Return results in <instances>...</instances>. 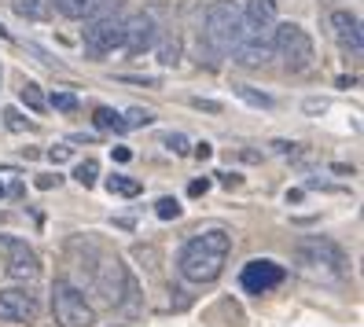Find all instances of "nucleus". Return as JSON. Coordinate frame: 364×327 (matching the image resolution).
<instances>
[{"label":"nucleus","instance_id":"nucleus-1","mask_svg":"<svg viewBox=\"0 0 364 327\" xmlns=\"http://www.w3.org/2000/svg\"><path fill=\"white\" fill-rule=\"evenodd\" d=\"M228 250H232V235L225 228H206L199 235H191L181 247L177 269L188 283H213L225 272Z\"/></svg>","mask_w":364,"mask_h":327},{"label":"nucleus","instance_id":"nucleus-2","mask_svg":"<svg viewBox=\"0 0 364 327\" xmlns=\"http://www.w3.org/2000/svg\"><path fill=\"white\" fill-rule=\"evenodd\" d=\"M269 45H272V55L284 63L287 74H302V70H309L313 63H316L313 37L298 26V23H276Z\"/></svg>","mask_w":364,"mask_h":327},{"label":"nucleus","instance_id":"nucleus-3","mask_svg":"<svg viewBox=\"0 0 364 327\" xmlns=\"http://www.w3.org/2000/svg\"><path fill=\"white\" fill-rule=\"evenodd\" d=\"M298 265L313 276H331V279H342L350 272V257L338 243H331L328 235H309L298 243Z\"/></svg>","mask_w":364,"mask_h":327},{"label":"nucleus","instance_id":"nucleus-4","mask_svg":"<svg viewBox=\"0 0 364 327\" xmlns=\"http://www.w3.org/2000/svg\"><path fill=\"white\" fill-rule=\"evenodd\" d=\"M203 37L213 55H228L240 41V4L232 0H213L206 8V18H203Z\"/></svg>","mask_w":364,"mask_h":327},{"label":"nucleus","instance_id":"nucleus-5","mask_svg":"<svg viewBox=\"0 0 364 327\" xmlns=\"http://www.w3.org/2000/svg\"><path fill=\"white\" fill-rule=\"evenodd\" d=\"M52 313H55L59 327H92L96 323L92 305L85 301V294L74 287V283H67V279L52 283Z\"/></svg>","mask_w":364,"mask_h":327},{"label":"nucleus","instance_id":"nucleus-6","mask_svg":"<svg viewBox=\"0 0 364 327\" xmlns=\"http://www.w3.org/2000/svg\"><path fill=\"white\" fill-rule=\"evenodd\" d=\"M122 11L118 15H92V18H85V52H92V55H107V52H114L122 48Z\"/></svg>","mask_w":364,"mask_h":327},{"label":"nucleus","instance_id":"nucleus-7","mask_svg":"<svg viewBox=\"0 0 364 327\" xmlns=\"http://www.w3.org/2000/svg\"><path fill=\"white\" fill-rule=\"evenodd\" d=\"M0 250L8 254V276L11 279H26L33 283L41 276V257L33 254V247H26V239H15V235H0Z\"/></svg>","mask_w":364,"mask_h":327},{"label":"nucleus","instance_id":"nucleus-8","mask_svg":"<svg viewBox=\"0 0 364 327\" xmlns=\"http://www.w3.org/2000/svg\"><path fill=\"white\" fill-rule=\"evenodd\" d=\"M284 276H287L284 265H276V261H269V257H254V261L243 265L240 283H243L247 294H269L272 287H280V283H284Z\"/></svg>","mask_w":364,"mask_h":327},{"label":"nucleus","instance_id":"nucleus-9","mask_svg":"<svg viewBox=\"0 0 364 327\" xmlns=\"http://www.w3.org/2000/svg\"><path fill=\"white\" fill-rule=\"evenodd\" d=\"M276 26V0H247L240 8V41L243 37H272Z\"/></svg>","mask_w":364,"mask_h":327},{"label":"nucleus","instance_id":"nucleus-10","mask_svg":"<svg viewBox=\"0 0 364 327\" xmlns=\"http://www.w3.org/2000/svg\"><path fill=\"white\" fill-rule=\"evenodd\" d=\"M159 45V26H155V18L140 11L133 18H125L122 23V48L129 52V55H144V52H151Z\"/></svg>","mask_w":364,"mask_h":327},{"label":"nucleus","instance_id":"nucleus-11","mask_svg":"<svg viewBox=\"0 0 364 327\" xmlns=\"http://www.w3.org/2000/svg\"><path fill=\"white\" fill-rule=\"evenodd\" d=\"M331 37H335V45L342 48V55H350V59H360L364 52V33H360V18L346 8H338L331 11Z\"/></svg>","mask_w":364,"mask_h":327},{"label":"nucleus","instance_id":"nucleus-12","mask_svg":"<svg viewBox=\"0 0 364 327\" xmlns=\"http://www.w3.org/2000/svg\"><path fill=\"white\" fill-rule=\"evenodd\" d=\"M0 320H8V323H30V320H37V294H30L23 287L0 291Z\"/></svg>","mask_w":364,"mask_h":327},{"label":"nucleus","instance_id":"nucleus-13","mask_svg":"<svg viewBox=\"0 0 364 327\" xmlns=\"http://www.w3.org/2000/svg\"><path fill=\"white\" fill-rule=\"evenodd\" d=\"M228 55L240 63V67H265L272 59V45L265 37H243V41H235V48Z\"/></svg>","mask_w":364,"mask_h":327},{"label":"nucleus","instance_id":"nucleus-14","mask_svg":"<svg viewBox=\"0 0 364 327\" xmlns=\"http://www.w3.org/2000/svg\"><path fill=\"white\" fill-rule=\"evenodd\" d=\"M11 8H15V15L30 18V23H45V18L52 15L48 0H11Z\"/></svg>","mask_w":364,"mask_h":327},{"label":"nucleus","instance_id":"nucleus-15","mask_svg":"<svg viewBox=\"0 0 364 327\" xmlns=\"http://www.w3.org/2000/svg\"><path fill=\"white\" fill-rule=\"evenodd\" d=\"M107 191L122 195V199H136V195L144 191V184L133 181V177H125V173H114V177H107Z\"/></svg>","mask_w":364,"mask_h":327},{"label":"nucleus","instance_id":"nucleus-16","mask_svg":"<svg viewBox=\"0 0 364 327\" xmlns=\"http://www.w3.org/2000/svg\"><path fill=\"white\" fill-rule=\"evenodd\" d=\"M48 4H55V11L67 18H85L92 8V0H48Z\"/></svg>","mask_w":364,"mask_h":327},{"label":"nucleus","instance_id":"nucleus-17","mask_svg":"<svg viewBox=\"0 0 364 327\" xmlns=\"http://www.w3.org/2000/svg\"><path fill=\"white\" fill-rule=\"evenodd\" d=\"M235 96H240L243 103H250V107H258V111H269V107H272V96L250 89V85H235Z\"/></svg>","mask_w":364,"mask_h":327},{"label":"nucleus","instance_id":"nucleus-18","mask_svg":"<svg viewBox=\"0 0 364 327\" xmlns=\"http://www.w3.org/2000/svg\"><path fill=\"white\" fill-rule=\"evenodd\" d=\"M18 96H23V103L30 107V111H33V114H41V111H45V107H48V100H45V96H41V89H37V85H33V81H26V85H23V89H18Z\"/></svg>","mask_w":364,"mask_h":327},{"label":"nucleus","instance_id":"nucleus-19","mask_svg":"<svg viewBox=\"0 0 364 327\" xmlns=\"http://www.w3.org/2000/svg\"><path fill=\"white\" fill-rule=\"evenodd\" d=\"M96 129H111V133H125L122 114L111 111V107H96Z\"/></svg>","mask_w":364,"mask_h":327},{"label":"nucleus","instance_id":"nucleus-20","mask_svg":"<svg viewBox=\"0 0 364 327\" xmlns=\"http://www.w3.org/2000/svg\"><path fill=\"white\" fill-rule=\"evenodd\" d=\"M151 122H155V114L144 111V107H133V111L122 114V125H125V129H144V125H151Z\"/></svg>","mask_w":364,"mask_h":327},{"label":"nucleus","instance_id":"nucleus-21","mask_svg":"<svg viewBox=\"0 0 364 327\" xmlns=\"http://www.w3.org/2000/svg\"><path fill=\"white\" fill-rule=\"evenodd\" d=\"M159 63H162V67H177V63H181V41L177 37L159 45Z\"/></svg>","mask_w":364,"mask_h":327},{"label":"nucleus","instance_id":"nucleus-22","mask_svg":"<svg viewBox=\"0 0 364 327\" xmlns=\"http://www.w3.org/2000/svg\"><path fill=\"white\" fill-rule=\"evenodd\" d=\"M96 177H100V162H92V159H89V162H81V166L74 169V181H77L81 188H92Z\"/></svg>","mask_w":364,"mask_h":327},{"label":"nucleus","instance_id":"nucleus-23","mask_svg":"<svg viewBox=\"0 0 364 327\" xmlns=\"http://www.w3.org/2000/svg\"><path fill=\"white\" fill-rule=\"evenodd\" d=\"M55 111H63V114H74L77 107H81V100L74 96V92H52V100H48Z\"/></svg>","mask_w":364,"mask_h":327},{"label":"nucleus","instance_id":"nucleus-24","mask_svg":"<svg viewBox=\"0 0 364 327\" xmlns=\"http://www.w3.org/2000/svg\"><path fill=\"white\" fill-rule=\"evenodd\" d=\"M125 8V0H92V8L85 18H92V15H118Z\"/></svg>","mask_w":364,"mask_h":327},{"label":"nucleus","instance_id":"nucleus-25","mask_svg":"<svg viewBox=\"0 0 364 327\" xmlns=\"http://www.w3.org/2000/svg\"><path fill=\"white\" fill-rule=\"evenodd\" d=\"M155 213L162 217V221H177V217H181V203L166 195V199H159V203H155Z\"/></svg>","mask_w":364,"mask_h":327},{"label":"nucleus","instance_id":"nucleus-26","mask_svg":"<svg viewBox=\"0 0 364 327\" xmlns=\"http://www.w3.org/2000/svg\"><path fill=\"white\" fill-rule=\"evenodd\" d=\"M162 144L173 151V155H188V136H184V133H166Z\"/></svg>","mask_w":364,"mask_h":327},{"label":"nucleus","instance_id":"nucleus-27","mask_svg":"<svg viewBox=\"0 0 364 327\" xmlns=\"http://www.w3.org/2000/svg\"><path fill=\"white\" fill-rule=\"evenodd\" d=\"M4 122H8V129H11V133H26V129H30V122H26L23 114H18L15 107H8V111H4Z\"/></svg>","mask_w":364,"mask_h":327},{"label":"nucleus","instance_id":"nucleus-28","mask_svg":"<svg viewBox=\"0 0 364 327\" xmlns=\"http://www.w3.org/2000/svg\"><path fill=\"white\" fill-rule=\"evenodd\" d=\"M48 159L59 166V162H67L70 159V147H48Z\"/></svg>","mask_w":364,"mask_h":327},{"label":"nucleus","instance_id":"nucleus-29","mask_svg":"<svg viewBox=\"0 0 364 327\" xmlns=\"http://www.w3.org/2000/svg\"><path fill=\"white\" fill-rule=\"evenodd\" d=\"M191 107H199V111H210V114H218V111H221V103H213V100H191Z\"/></svg>","mask_w":364,"mask_h":327},{"label":"nucleus","instance_id":"nucleus-30","mask_svg":"<svg viewBox=\"0 0 364 327\" xmlns=\"http://www.w3.org/2000/svg\"><path fill=\"white\" fill-rule=\"evenodd\" d=\"M206 191H210V181H206V177H203V181H191V184H188V195H206Z\"/></svg>","mask_w":364,"mask_h":327},{"label":"nucleus","instance_id":"nucleus-31","mask_svg":"<svg viewBox=\"0 0 364 327\" xmlns=\"http://www.w3.org/2000/svg\"><path fill=\"white\" fill-rule=\"evenodd\" d=\"M306 111H309V114H324L328 103H324V100H306Z\"/></svg>","mask_w":364,"mask_h":327},{"label":"nucleus","instance_id":"nucleus-32","mask_svg":"<svg viewBox=\"0 0 364 327\" xmlns=\"http://www.w3.org/2000/svg\"><path fill=\"white\" fill-rule=\"evenodd\" d=\"M59 184V177H52V173H45V177H37V188L41 191H48V188H55Z\"/></svg>","mask_w":364,"mask_h":327},{"label":"nucleus","instance_id":"nucleus-33","mask_svg":"<svg viewBox=\"0 0 364 327\" xmlns=\"http://www.w3.org/2000/svg\"><path fill=\"white\" fill-rule=\"evenodd\" d=\"M111 155H114V162H129L133 151H129V147H111Z\"/></svg>","mask_w":364,"mask_h":327},{"label":"nucleus","instance_id":"nucleus-34","mask_svg":"<svg viewBox=\"0 0 364 327\" xmlns=\"http://www.w3.org/2000/svg\"><path fill=\"white\" fill-rule=\"evenodd\" d=\"M210 155H213V147H210L206 140H203V144H196V159H199V162H206Z\"/></svg>","mask_w":364,"mask_h":327},{"label":"nucleus","instance_id":"nucleus-35","mask_svg":"<svg viewBox=\"0 0 364 327\" xmlns=\"http://www.w3.org/2000/svg\"><path fill=\"white\" fill-rule=\"evenodd\" d=\"M218 177H221L225 188H235V184H240V177H235V173H232V177H228V173H218Z\"/></svg>","mask_w":364,"mask_h":327},{"label":"nucleus","instance_id":"nucleus-36","mask_svg":"<svg viewBox=\"0 0 364 327\" xmlns=\"http://www.w3.org/2000/svg\"><path fill=\"white\" fill-rule=\"evenodd\" d=\"M0 37H4V41H11V33H8V30H4V26H0Z\"/></svg>","mask_w":364,"mask_h":327},{"label":"nucleus","instance_id":"nucleus-37","mask_svg":"<svg viewBox=\"0 0 364 327\" xmlns=\"http://www.w3.org/2000/svg\"><path fill=\"white\" fill-rule=\"evenodd\" d=\"M4 195H8V188H4V181H0V199H4Z\"/></svg>","mask_w":364,"mask_h":327}]
</instances>
